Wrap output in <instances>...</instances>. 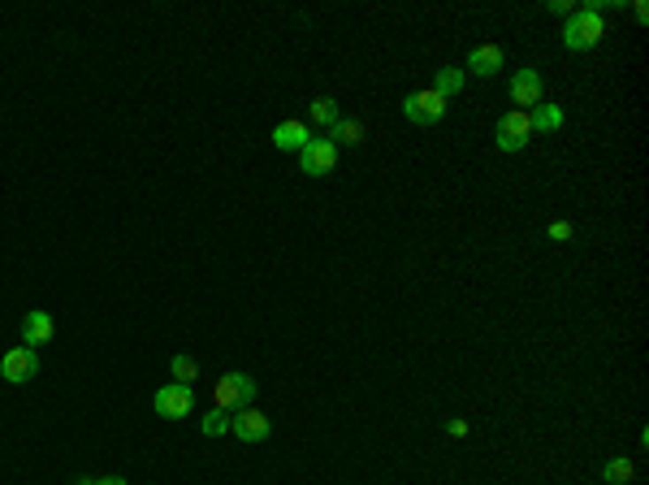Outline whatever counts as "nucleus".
<instances>
[{"instance_id":"nucleus-8","label":"nucleus","mask_w":649,"mask_h":485,"mask_svg":"<svg viewBox=\"0 0 649 485\" xmlns=\"http://www.w3.org/2000/svg\"><path fill=\"white\" fill-rule=\"evenodd\" d=\"M299 165H303V173L324 178V173H333V169H338V148H333L329 139H312V143L299 152Z\"/></svg>"},{"instance_id":"nucleus-10","label":"nucleus","mask_w":649,"mask_h":485,"mask_svg":"<svg viewBox=\"0 0 649 485\" xmlns=\"http://www.w3.org/2000/svg\"><path fill=\"white\" fill-rule=\"evenodd\" d=\"M502 61H507V52H502L498 43H477V48L468 52V65H463V74H477V79H493V74L502 70Z\"/></svg>"},{"instance_id":"nucleus-5","label":"nucleus","mask_w":649,"mask_h":485,"mask_svg":"<svg viewBox=\"0 0 649 485\" xmlns=\"http://www.w3.org/2000/svg\"><path fill=\"white\" fill-rule=\"evenodd\" d=\"M528 139H532V121H528V113H520V109L502 113L498 126H493V143H498L502 152H520V148H528Z\"/></svg>"},{"instance_id":"nucleus-20","label":"nucleus","mask_w":649,"mask_h":485,"mask_svg":"<svg viewBox=\"0 0 649 485\" xmlns=\"http://www.w3.org/2000/svg\"><path fill=\"white\" fill-rule=\"evenodd\" d=\"M546 235H550V239H559V242H563V239H571V226H568V221H554V226H550Z\"/></svg>"},{"instance_id":"nucleus-7","label":"nucleus","mask_w":649,"mask_h":485,"mask_svg":"<svg viewBox=\"0 0 649 485\" xmlns=\"http://www.w3.org/2000/svg\"><path fill=\"white\" fill-rule=\"evenodd\" d=\"M230 434H234L239 443H269L273 425H269V416H264L260 407H239V412L230 416Z\"/></svg>"},{"instance_id":"nucleus-23","label":"nucleus","mask_w":649,"mask_h":485,"mask_svg":"<svg viewBox=\"0 0 649 485\" xmlns=\"http://www.w3.org/2000/svg\"><path fill=\"white\" fill-rule=\"evenodd\" d=\"M632 13H637V22H645V18H649V4H645V0H637V4H632Z\"/></svg>"},{"instance_id":"nucleus-18","label":"nucleus","mask_w":649,"mask_h":485,"mask_svg":"<svg viewBox=\"0 0 649 485\" xmlns=\"http://www.w3.org/2000/svg\"><path fill=\"white\" fill-rule=\"evenodd\" d=\"M338 118H342V113H338V100H333V96H317V100H312V121H317V126H333Z\"/></svg>"},{"instance_id":"nucleus-13","label":"nucleus","mask_w":649,"mask_h":485,"mask_svg":"<svg viewBox=\"0 0 649 485\" xmlns=\"http://www.w3.org/2000/svg\"><path fill=\"white\" fill-rule=\"evenodd\" d=\"M329 143L333 148H355V143H364V121H355V118H338L333 126H329Z\"/></svg>"},{"instance_id":"nucleus-16","label":"nucleus","mask_w":649,"mask_h":485,"mask_svg":"<svg viewBox=\"0 0 649 485\" xmlns=\"http://www.w3.org/2000/svg\"><path fill=\"white\" fill-rule=\"evenodd\" d=\"M632 459H623V455H615V459H607L602 464V481H610V485H623V481H632Z\"/></svg>"},{"instance_id":"nucleus-24","label":"nucleus","mask_w":649,"mask_h":485,"mask_svg":"<svg viewBox=\"0 0 649 485\" xmlns=\"http://www.w3.org/2000/svg\"><path fill=\"white\" fill-rule=\"evenodd\" d=\"M100 485H130V481H126V477H104Z\"/></svg>"},{"instance_id":"nucleus-1","label":"nucleus","mask_w":649,"mask_h":485,"mask_svg":"<svg viewBox=\"0 0 649 485\" xmlns=\"http://www.w3.org/2000/svg\"><path fill=\"white\" fill-rule=\"evenodd\" d=\"M602 40H607V22L593 9H576L568 18V27H563V43H568L571 52H589V48H598Z\"/></svg>"},{"instance_id":"nucleus-4","label":"nucleus","mask_w":649,"mask_h":485,"mask_svg":"<svg viewBox=\"0 0 649 485\" xmlns=\"http://www.w3.org/2000/svg\"><path fill=\"white\" fill-rule=\"evenodd\" d=\"M152 407H157V416H164V420H182V416L195 412V390L182 386V381H169V386H161L152 395Z\"/></svg>"},{"instance_id":"nucleus-22","label":"nucleus","mask_w":649,"mask_h":485,"mask_svg":"<svg viewBox=\"0 0 649 485\" xmlns=\"http://www.w3.org/2000/svg\"><path fill=\"white\" fill-rule=\"evenodd\" d=\"M447 434L450 438H463L468 434V420H447Z\"/></svg>"},{"instance_id":"nucleus-12","label":"nucleus","mask_w":649,"mask_h":485,"mask_svg":"<svg viewBox=\"0 0 649 485\" xmlns=\"http://www.w3.org/2000/svg\"><path fill=\"white\" fill-rule=\"evenodd\" d=\"M52 329H57V325H52L48 312H40V308L27 312V317H22V347H40V343H48Z\"/></svg>"},{"instance_id":"nucleus-19","label":"nucleus","mask_w":649,"mask_h":485,"mask_svg":"<svg viewBox=\"0 0 649 485\" xmlns=\"http://www.w3.org/2000/svg\"><path fill=\"white\" fill-rule=\"evenodd\" d=\"M169 373H173V381H182V386H191V381L200 377V364L191 360V356H173V360H169Z\"/></svg>"},{"instance_id":"nucleus-9","label":"nucleus","mask_w":649,"mask_h":485,"mask_svg":"<svg viewBox=\"0 0 649 485\" xmlns=\"http://www.w3.org/2000/svg\"><path fill=\"white\" fill-rule=\"evenodd\" d=\"M541 91H546V82H541V74L537 70H515L511 74V100L520 104V113H528V109H537L541 104Z\"/></svg>"},{"instance_id":"nucleus-2","label":"nucleus","mask_w":649,"mask_h":485,"mask_svg":"<svg viewBox=\"0 0 649 485\" xmlns=\"http://www.w3.org/2000/svg\"><path fill=\"white\" fill-rule=\"evenodd\" d=\"M450 100H442L433 87H420V91H411L403 100V118L416 121V126H438V121L447 118Z\"/></svg>"},{"instance_id":"nucleus-3","label":"nucleus","mask_w":649,"mask_h":485,"mask_svg":"<svg viewBox=\"0 0 649 485\" xmlns=\"http://www.w3.org/2000/svg\"><path fill=\"white\" fill-rule=\"evenodd\" d=\"M256 399V381L247 373H225L217 386H212V404L221 412H239V407H251Z\"/></svg>"},{"instance_id":"nucleus-17","label":"nucleus","mask_w":649,"mask_h":485,"mask_svg":"<svg viewBox=\"0 0 649 485\" xmlns=\"http://www.w3.org/2000/svg\"><path fill=\"white\" fill-rule=\"evenodd\" d=\"M200 429H203V438H221V434H230V412L212 407V412L200 420Z\"/></svg>"},{"instance_id":"nucleus-15","label":"nucleus","mask_w":649,"mask_h":485,"mask_svg":"<svg viewBox=\"0 0 649 485\" xmlns=\"http://www.w3.org/2000/svg\"><path fill=\"white\" fill-rule=\"evenodd\" d=\"M463 82H468L463 65H442V70H438V79H433V91H438L442 100H450V96H459V91H463Z\"/></svg>"},{"instance_id":"nucleus-11","label":"nucleus","mask_w":649,"mask_h":485,"mask_svg":"<svg viewBox=\"0 0 649 485\" xmlns=\"http://www.w3.org/2000/svg\"><path fill=\"white\" fill-rule=\"evenodd\" d=\"M273 143L282 152H303L312 143V130H308V121H278L273 126Z\"/></svg>"},{"instance_id":"nucleus-14","label":"nucleus","mask_w":649,"mask_h":485,"mask_svg":"<svg viewBox=\"0 0 649 485\" xmlns=\"http://www.w3.org/2000/svg\"><path fill=\"white\" fill-rule=\"evenodd\" d=\"M528 121H532V130L554 135V130H563V109L559 104H537V109H528Z\"/></svg>"},{"instance_id":"nucleus-6","label":"nucleus","mask_w":649,"mask_h":485,"mask_svg":"<svg viewBox=\"0 0 649 485\" xmlns=\"http://www.w3.org/2000/svg\"><path fill=\"white\" fill-rule=\"evenodd\" d=\"M35 373H40L35 347H13V351L0 356V377H4L9 386H27V381H35Z\"/></svg>"},{"instance_id":"nucleus-25","label":"nucleus","mask_w":649,"mask_h":485,"mask_svg":"<svg viewBox=\"0 0 649 485\" xmlns=\"http://www.w3.org/2000/svg\"><path fill=\"white\" fill-rule=\"evenodd\" d=\"M74 485H100V481H95V477H79V481H74Z\"/></svg>"},{"instance_id":"nucleus-21","label":"nucleus","mask_w":649,"mask_h":485,"mask_svg":"<svg viewBox=\"0 0 649 485\" xmlns=\"http://www.w3.org/2000/svg\"><path fill=\"white\" fill-rule=\"evenodd\" d=\"M546 9H550V13H576V4H571V0H550V4H546Z\"/></svg>"}]
</instances>
